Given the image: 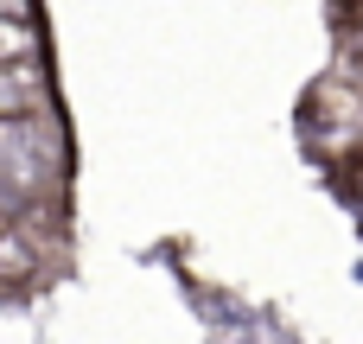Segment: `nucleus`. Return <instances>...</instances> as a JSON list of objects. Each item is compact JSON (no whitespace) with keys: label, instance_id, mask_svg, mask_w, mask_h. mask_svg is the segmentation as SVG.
<instances>
[{"label":"nucleus","instance_id":"1","mask_svg":"<svg viewBox=\"0 0 363 344\" xmlns=\"http://www.w3.org/2000/svg\"><path fill=\"white\" fill-rule=\"evenodd\" d=\"M19 115H45V70H38V57L0 64V121H19Z\"/></svg>","mask_w":363,"mask_h":344},{"label":"nucleus","instance_id":"2","mask_svg":"<svg viewBox=\"0 0 363 344\" xmlns=\"http://www.w3.org/2000/svg\"><path fill=\"white\" fill-rule=\"evenodd\" d=\"M13 57H38V26L32 19H0V64Z\"/></svg>","mask_w":363,"mask_h":344}]
</instances>
